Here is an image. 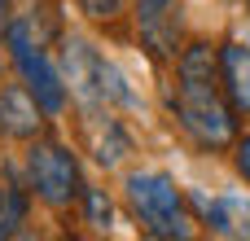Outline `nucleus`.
Segmentation results:
<instances>
[{
  "instance_id": "423d86ee",
  "label": "nucleus",
  "mask_w": 250,
  "mask_h": 241,
  "mask_svg": "<svg viewBox=\"0 0 250 241\" xmlns=\"http://www.w3.org/2000/svg\"><path fill=\"white\" fill-rule=\"evenodd\" d=\"M105 53H97L83 35H66L62 44V75L70 83V92L83 101V105H105V92H101V79H105Z\"/></svg>"
},
{
  "instance_id": "ddd939ff",
  "label": "nucleus",
  "mask_w": 250,
  "mask_h": 241,
  "mask_svg": "<svg viewBox=\"0 0 250 241\" xmlns=\"http://www.w3.org/2000/svg\"><path fill=\"white\" fill-rule=\"evenodd\" d=\"M233 162H237V176L250 184V136H237L233 141Z\"/></svg>"
},
{
  "instance_id": "39448f33",
  "label": "nucleus",
  "mask_w": 250,
  "mask_h": 241,
  "mask_svg": "<svg viewBox=\"0 0 250 241\" xmlns=\"http://www.w3.org/2000/svg\"><path fill=\"white\" fill-rule=\"evenodd\" d=\"M136 35L154 61H176L185 40L180 0H136Z\"/></svg>"
},
{
  "instance_id": "4468645a",
  "label": "nucleus",
  "mask_w": 250,
  "mask_h": 241,
  "mask_svg": "<svg viewBox=\"0 0 250 241\" xmlns=\"http://www.w3.org/2000/svg\"><path fill=\"white\" fill-rule=\"evenodd\" d=\"M9 22H13V4L0 0V40H4V31H9Z\"/></svg>"
},
{
  "instance_id": "20e7f679",
  "label": "nucleus",
  "mask_w": 250,
  "mask_h": 241,
  "mask_svg": "<svg viewBox=\"0 0 250 241\" xmlns=\"http://www.w3.org/2000/svg\"><path fill=\"white\" fill-rule=\"evenodd\" d=\"M26 180H31V193L48 211H70L83 198L79 162H75L70 145H62V141H40L35 136V145L26 154Z\"/></svg>"
},
{
  "instance_id": "9b49d317",
  "label": "nucleus",
  "mask_w": 250,
  "mask_h": 241,
  "mask_svg": "<svg viewBox=\"0 0 250 241\" xmlns=\"http://www.w3.org/2000/svg\"><path fill=\"white\" fill-rule=\"evenodd\" d=\"M79 202H83L92 228H110V198H105L101 189H88V184H83V198H79Z\"/></svg>"
},
{
  "instance_id": "f257e3e1",
  "label": "nucleus",
  "mask_w": 250,
  "mask_h": 241,
  "mask_svg": "<svg viewBox=\"0 0 250 241\" xmlns=\"http://www.w3.org/2000/svg\"><path fill=\"white\" fill-rule=\"evenodd\" d=\"M171 114L211 154H220V149H229L237 141V110L229 105L224 83H220V48H211V44L180 48Z\"/></svg>"
},
{
  "instance_id": "0eeeda50",
  "label": "nucleus",
  "mask_w": 250,
  "mask_h": 241,
  "mask_svg": "<svg viewBox=\"0 0 250 241\" xmlns=\"http://www.w3.org/2000/svg\"><path fill=\"white\" fill-rule=\"evenodd\" d=\"M48 110L40 105V97L26 83H4L0 88V136L9 141H35L44 132Z\"/></svg>"
},
{
  "instance_id": "f8f14e48",
  "label": "nucleus",
  "mask_w": 250,
  "mask_h": 241,
  "mask_svg": "<svg viewBox=\"0 0 250 241\" xmlns=\"http://www.w3.org/2000/svg\"><path fill=\"white\" fill-rule=\"evenodd\" d=\"M79 4V13H88L92 22H110V18H119V9H123V0H75Z\"/></svg>"
},
{
  "instance_id": "dca6fc26",
  "label": "nucleus",
  "mask_w": 250,
  "mask_h": 241,
  "mask_svg": "<svg viewBox=\"0 0 250 241\" xmlns=\"http://www.w3.org/2000/svg\"><path fill=\"white\" fill-rule=\"evenodd\" d=\"M246 4H250V0H246Z\"/></svg>"
},
{
  "instance_id": "f03ea898",
  "label": "nucleus",
  "mask_w": 250,
  "mask_h": 241,
  "mask_svg": "<svg viewBox=\"0 0 250 241\" xmlns=\"http://www.w3.org/2000/svg\"><path fill=\"white\" fill-rule=\"evenodd\" d=\"M123 198L141 224L145 237H158V241H185L193 237V215L185 206V193L180 184L167 176V171H132L123 180Z\"/></svg>"
},
{
  "instance_id": "7ed1b4c3",
  "label": "nucleus",
  "mask_w": 250,
  "mask_h": 241,
  "mask_svg": "<svg viewBox=\"0 0 250 241\" xmlns=\"http://www.w3.org/2000/svg\"><path fill=\"white\" fill-rule=\"evenodd\" d=\"M4 48H9V57H13L22 83H26V88L40 97V105L48 110V119L62 114V110H66V97H70V83H66V75L53 66V57L44 53V44H40L31 18H13V22H9Z\"/></svg>"
},
{
  "instance_id": "9d476101",
  "label": "nucleus",
  "mask_w": 250,
  "mask_h": 241,
  "mask_svg": "<svg viewBox=\"0 0 250 241\" xmlns=\"http://www.w3.org/2000/svg\"><path fill=\"white\" fill-rule=\"evenodd\" d=\"M220 83H224V97L237 110V119L250 114V44L242 40L220 44Z\"/></svg>"
},
{
  "instance_id": "1a4fd4ad",
  "label": "nucleus",
  "mask_w": 250,
  "mask_h": 241,
  "mask_svg": "<svg viewBox=\"0 0 250 241\" xmlns=\"http://www.w3.org/2000/svg\"><path fill=\"white\" fill-rule=\"evenodd\" d=\"M198 211H202V224L215 237H250V193L246 189L198 198Z\"/></svg>"
},
{
  "instance_id": "2eb2a0df",
  "label": "nucleus",
  "mask_w": 250,
  "mask_h": 241,
  "mask_svg": "<svg viewBox=\"0 0 250 241\" xmlns=\"http://www.w3.org/2000/svg\"><path fill=\"white\" fill-rule=\"evenodd\" d=\"M4 202H9V184H0V215H4Z\"/></svg>"
},
{
  "instance_id": "6e6552de",
  "label": "nucleus",
  "mask_w": 250,
  "mask_h": 241,
  "mask_svg": "<svg viewBox=\"0 0 250 241\" xmlns=\"http://www.w3.org/2000/svg\"><path fill=\"white\" fill-rule=\"evenodd\" d=\"M83 141H88V154L101 167H119L132 154V136L110 114V105H83Z\"/></svg>"
}]
</instances>
